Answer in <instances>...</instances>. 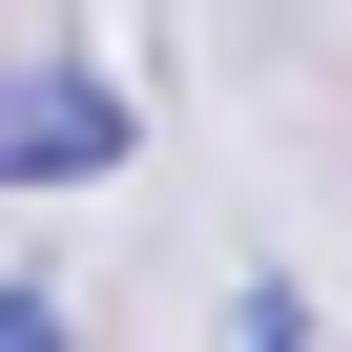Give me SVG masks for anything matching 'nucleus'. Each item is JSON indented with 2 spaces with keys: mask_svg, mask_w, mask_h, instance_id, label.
<instances>
[{
  "mask_svg": "<svg viewBox=\"0 0 352 352\" xmlns=\"http://www.w3.org/2000/svg\"><path fill=\"white\" fill-rule=\"evenodd\" d=\"M104 166H124L104 63H0V187H104Z\"/></svg>",
  "mask_w": 352,
  "mask_h": 352,
  "instance_id": "f257e3e1",
  "label": "nucleus"
},
{
  "mask_svg": "<svg viewBox=\"0 0 352 352\" xmlns=\"http://www.w3.org/2000/svg\"><path fill=\"white\" fill-rule=\"evenodd\" d=\"M0 352H63V290H21V270H0Z\"/></svg>",
  "mask_w": 352,
  "mask_h": 352,
  "instance_id": "f03ea898",
  "label": "nucleus"
}]
</instances>
